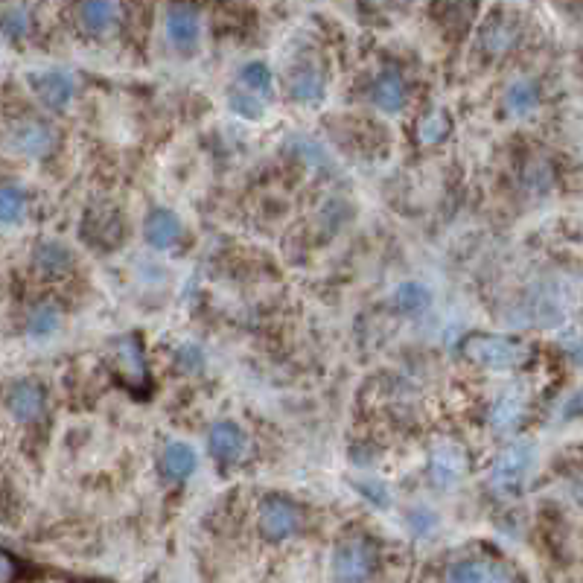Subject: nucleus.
Masks as SVG:
<instances>
[{"mask_svg": "<svg viewBox=\"0 0 583 583\" xmlns=\"http://www.w3.org/2000/svg\"><path fill=\"white\" fill-rule=\"evenodd\" d=\"M379 551L377 546L359 534V531H350L344 534L342 540L336 543L333 549V560H330V569H333V581L336 583H368L371 575L377 572Z\"/></svg>", "mask_w": 583, "mask_h": 583, "instance_id": "nucleus-1", "label": "nucleus"}, {"mask_svg": "<svg viewBox=\"0 0 583 583\" xmlns=\"http://www.w3.org/2000/svg\"><path fill=\"white\" fill-rule=\"evenodd\" d=\"M464 356L481 371H514L528 359V347L508 336L476 333L464 342Z\"/></svg>", "mask_w": 583, "mask_h": 583, "instance_id": "nucleus-2", "label": "nucleus"}, {"mask_svg": "<svg viewBox=\"0 0 583 583\" xmlns=\"http://www.w3.org/2000/svg\"><path fill=\"white\" fill-rule=\"evenodd\" d=\"M123 216L120 210L111 205L91 207L82 219V240L88 242L91 248L100 251H111L123 242Z\"/></svg>", "mask_w": 583, "mask_h": 583, "instance_id": "nucleus-3", "label": "nucleus"}, {"mask_svg": "<svg viewBox=\"0 0 583 583\" xmlns=\"http://www.w3.org/2000/svg\"><path fill=\"white\" fill-rule=\"evenodd\" d=\"M301 528V511L283 499V496H266L263 505H260V534L266 540H286L292 537L295 531Z\"/></svg>", "mask_w": 583, "mask_h": 583, "instance_id": "nucleus-4", "label": "nucleus"}, {"mask_svg": "<svg viewBox=\"0 0 583 583\" xmlns=\"http://www.w3.org/2000/svg\"><path fill=\"white\" fill-rule=\"evenodd\" d=\"M9 143L18 155H27V158H44L53 146H56V129L44 120H35L27 117L21 123L12 126L9 132Z\"/></svg>", "mask_w": 583, "mask_h": 583, "instance_id": "nucleus-5", "label": "nucleus"}, {"mask_svg": "<svg viewBox=\"0 0 583 583\" xmlns=\"http://www.w3.org/2000/svg\"><path fill=\"white\" fill-rule=\"evenodd\" d=\"M30 88L33 94L53 111L65 108V105L73 100V91H76V79L70 76L68 70L50 68V70H38V73H30Z\"/></svg>", "mask_w": 583, "mask_h": 583, "instance_id": "nucleus-6", "label": "nucleus"}, {"mask_svg": "<svg viewBox=\"0 0 583 583\" xmlns=\"http://www.w3.org/2000/svg\"><path fill=\"white\" fill-rule=\"evenodd\" d=\"M531 467V446L514 444L502 452V458L493 464V473H490V484L496 490H516L525 473Z\"/></svg>", "mask_w": 583, "mask_h": 583, "instance_id": "nucleus-7", "label": "nucleus"}, {"mask_svg": "<svg viewBox=\"0 0 583 583\" xmlns=\"http://www.w3.org/2000/svg\"><path fill=\"white\" fill-rule=\"evenodd\" d=\"M467 470V452L464 446L452 444V441H444L432 449L429 455V476L438 487H452L455 481L464 476Z\"/></svg>", "mask_w": 583, "mask_h": 583, "instance_id": "nucleus-8", "label": "nucleus"}, {"mask_svg": "<svg viewBox=\"0 0 583 583\" xmlns=\"http://www.w3.org/2000/svg\"><path fill=\"white\" fill-rule=\"evenodd\" d=\"M6 406H9V412L15 414L18 420L33 423V420H38V417L44 414V409H47V391H44V385L35 382V379H21V382H15V385L9 388Z\"/></svg>", "mask_w": 583, "mask_h": 583, "instance_id": "nucleus-9", "label": "nucleus"}, {"mask_svg": "<svg viewBox=\"0 0 583 583\" xmlns=\"http://www.w3.org/2000/svg\"><path fill=\"white\" fill-rule=\"evenodd\" d=\"M207 449H210V455L219 464H234V461H240L242 452H245V432L237 423L222 420V423H216L207 432Z\"/></svg>", "mask_w": 583, "mask_h": 583, "instance_id": "nucleus-10", "label": "nucleus"}, {"mask_svg": "<svg viewBox=\"0 0 583 583\" xmlns=\"http://www.w3.org/2000/svg\"><path fill=\"white\" fill-rule=\"evenodd\" d=\"M184 237V225L181 219L167 210V207H155L149 216H146V240L149 245L161 248V251H170Z\"/></svg>", "mask_w": 583, "mask_h": 583, "instance_id": "nucleus-11", "label": "nucleus"}, {"mask_svg": "<svg viewBox=\"0 0 583 583\" xmlns=\"http://www.w3.org/2000/svg\"><path fill=\"white\" fill-rule=\"evenodd\" d=\"M371 100L379 111H400L409 103V85L400 73H382L371 88Z\"/></svg>", "mask_w": 583, "mask_h": 583, "instance_id": "nucleus-12", "label": "nucleus"}, {"mask_svg": "<svg viewBox=\"0 0 583 583\" xmlns=\"http://www.w3.org/2000/svg\"><path fill=\"white\" fill-rule=\"evenodd\" d=\"M167 35L175 47L187 50L199 41V15L190 6H170L167 12Z\"/></svg>", "mask_w": 583, "mask_h": 583, "instance_id": "nucleus-13", "label": "nucleus"}, {"mask_svg": "<svg viewBox=\"0 0 583 583\" xmlns=\"http://www.w3.org/2000/svg\"><path fill=\"white\" fill-rule=\"evenodd\" d=\"M324 73L315 65H298V68L289 73V94L298 100V103H318L324 97Z\"/></svg>", "mask_w": 583, "mask_h": 583, "instance_id": "nucleus-14", "label": "nucleus"}, {"mask_svg": "<svg viewBox=\"0 0 583 583\" xmlns=\"http://www.w3.org/2000/svg\"><path fill=\"white\" fill-rule=\"evenodd\" d=\"M114 368L123 382L146 377V359H143V347L138 336H129L114 347Z\"/></svg>", "mask_w": 583, "mask_h": 583, "instance_id": "nucleus-15", "label": "nucleus"}, {"mask_svg": "<svg viewBox=\"0 0 583 583\" xmlns=\"http://www.w3.org/2000/svg\"><path fill=\"white\" fill-rule=\"evenodd\" d=\"M196 470V452L187 444H167L161 452V473L170 481H184Z\"/></svg>", "mask_w": 583, "mask_h": 583, "instance_id": "nucleus-16", "label": "nucleus"}, {"mask_svg": "<svg viewBox=\"0 0 583 583\" xmlns=\"http://www.w3.org/2000/svg\"><path fill=\"white\" fill-rule=\"evenodd\" d=\"M73 266V257L62 242H41L35 248V269L44 277H59Z\"/></svg>", "mask_w": 583, "mask_h": 583, "instance_id": "nucleus-17", "label": "nucleus"}, {"mask_svg": "<svg viewBox=\"0 0 583 583\" xmlns=\"http://www.w3.org/2000/svg\"><path fill=\"white\" fill-rule=\"evenodd\" d=\"M114 15H117V6L114 3H105V0L82 3L79 6V24L85 27V33L91 35H103L114 24Z\"/></svg>", "mask_w": 583, "mask_h": 583, "instance_id": "nucleus-18", "label": "nucleus"}, {"mask_svg": "<svg viewBox=\"0 0 583 583\" xmlns=\"http://www.w3.org/2000/svg\"><path fill=\"white\" fill-rule=\"evenodd\" d=\"M27 213V193L18 184L0 187V225H15Z\"/></svg>", "mask_w": 583, "mask_h": 583, "instance_id": "nucleus-19", "label": "nucleus"}, {"mask_svg": "<svg viewBox=\"0 0 583 583\" xmlns=\"http://www.w3.org/2000/svg\"><path fill=\"white\" fill-rule=\"evenodd\" d=\"M487 569H490L487 560H476V557L455 560L446 569V583H487Z\"/></svg>", "mask_w": 583, "mask_h": 583, "instance_id": "nucleus-20", "label": "nucleus"}, {"mask_svg": "<svg viewBox=\"0 0 583 583\" xmlns=\"http://www.w3.org/2000/svg\"><path fill=\"white\" fill-rule=\"evenodd\" d=\"M242 85H248L251 91L248 94H254V97H269L272 94V88H275V79H272V70L266 68L263 62H251V65H245L240 73Z\"/></svg>", "mask_w": 583, "mask_h": 583, "instance_id": "nucleus-21", "label": "nucleus"}, {"mask_svg": "<svg viewBox=\"0 0 583 583\" xmlns=\"http://www.w3.org/2000/svg\"><path fill=\"white\" fill-rule=\"evenodd\" d=\"M59 321H62V312L56 304H50V301H44V304H38V307L30 312V321H27V330L33 333V336H50L56 327H59Z\"/></svg>", "mask_w": 583, "mask_h": 583, "instance_id": "nucleus-22", "label": "nucleus"}, {"mask_svg": "<svg viewBox=\"0 0 583 583\" xmlns=\"http://www.w3.org/2000/svg\"><path fill=\"white\" fill-rule=\"evenodd\" d=\"M449 135V117H446L444 111H429V114H423L420 117V123H417V138L420 143H441V140Z\"/></svg>", "mask_w": 583, "mask_h": 583, "instance_id": "nucleus-23", "label": "nucleus"}, {"mask_svg": "<svg viewBox=\"0 0 583 583\" xmlns=\"http://www.w3.org/2000/svg\"><path fill=\"white\" fill-rule=\"evenodd\" d=\"M289 152H292L298 161L312 164V167H330V161H327V152H324V146H321L318 140L304 138V135H295V138H292V143H289Z\"/></svg>", "mask_w": 583, "mask_h": 583, "instance_id": "nucleus-24", "label": "nucleus"}, {"mask_svg": "<svg viewBox=\"0 0 583 583\" xmlns=\"http://www.w3.org/2000/svg\"><path fill=\"white\" fill-rule=\"evenodd\" d=\"M481 41L487 44V50L505 53V50H511L516 44V27L511 21H493V24H487V30H484V38H481Z\"/></svg>", "mask_w": 583, "mask_h": 583, "instance_id": "nucleus-25", "label": "nucleus"}, {"mask_svg": "<svg viewBox=\"0 0 583 583\" xmlns=\"http://www.w3.org/2000/svg\"><path fill=\"white\" fill-rule=\"evenodd\" d=\"M394 307L400 312H420L429 307V289H423L420 283H403L394 292Z\"/></svg>", "mask_w": 583, "mask_h": 583, "instance_id": "nucleus-26", "label": "nucleus"}, {"mask_svg": "<svg viewBox=\"0 0 583 583\" xmlns=\"http://www.w3.org/2000/svg\"><path fill=\"white\" fill-rule=\"evenodd\" d=\"M519 414H522V397H519L516 391H508V397H502V400L496 403V409L490 414V420H493L496 429H511L516 420H519Z\"/></svg>", "mask_w": 583, "mask_h": 583, "instance_id": "nucleus-27", "label": "nucleus"}, {"mask_svg": "<svg viewBox=\"0 0 583 583\" xmlns=\"http://www.w3.org/2000/svg\"><path fill=\"white\" fill-rule=\"evenodd\" d=\"M537 103H540V91H537L534 82H516V85H511V91H508V108L514 114H528Z\"/></svg>", "mask_w": 583, "mask_h": 583, "instance_id": "nucleus-28", "label": "nucleus"}, {"mask_svg": "<svg viewBox=\"0 0 583 583\" xmlns=\"http://www.w3.org/2000/svg\"><path fill=\"white\" fill-rule=\"evenodd\" d=\"M0 30L9 38H24L30 33V12L24 6H9L0 15Z\"/></svg>", "mask_w": 583, "mask_h": 583, "instance_id": "nucleus-29", "label": "nucleus"}, {"mask_svg": "<svg viewBox=\"0 0 583 583\" xmlns=\"http://www.w3.org/2000/svg\"><path fill=\"white\" fill-rule=\"evenodd\" d=\"M231 108H234L240 117H245V120H260V117L266 114V103H263L260 97L248 94V91L231 94Z\"/></svg>", "mask_w": 583, "mask_h": 583, "instance_id": "nucleus-30", "label": "nucleus"}, {"mask_svg": "<svg viewBox=\"0 0 583 583\" xmlns=\"http://www.w3.org/2000/svg\"><path fill=\"white\" fill-rule=\"evenodd\" d=\"M356 490H359L371 505H377V508H388V502H391V499H388V490H385L379 481H359Z\"/></svg>", "mask_w": 583, "mask_h": 583, "instance_id": "nucleus-31", "label": "nucleus"}, {"mask_svg": "<svg viewBox=\"0 0 583 583\" xmlns=\"http://www.w3.org/2000/svg\"><path fill=\"white\" fill-rule=\"evenodd\" d=\"M435 525H438V516L429 514L426 508H417V511L409 516V528H412L417 537H426V534H432V531H435Z\"/></svg>", "mask_w": 583, "mask_h": 583, "instance_id": "nucleus-32", "label": "nucleus"}, {"mask_svg": "<svg viewBox=\"0 0 583 583\" xmlns=\"http://www.w3.org/2000/svg\"><path fill=\"white\" fill-rule=\"evenodd\" d=\"M202 365H205V356H202V350L196 344H184L178 350V368L181 371H199Z\"/></svg>", "mask_w": 583, "mask_h": 583, "instance_id": "nucleus-33", "label": "nucleus"}, {"mask_svg": "<svg viewBox=\"0 0 583 583\" xmlns=\"http://www.w3.org/2000/svg\"><path fill=\"white\" fill-rule=\"evenodd\" d=\"M487 583H519V578H516L505 563H490V569H487Z\"/></svg>", "mask_w": 583, "mask_h": 583, "instance_id": "nucleus-34", "label": "nucleus"}, {"mask_svg": "<svg viewBox=\"0 0 583 583\" xmlns=\"http://www.w3.org/2000/svg\"><path fill=\"white\" fill-rule=\"evenodd\" d=\"M15 572H18V566L12 560V554H6V551L0 549V583L15 581Z\"/></svg>", "mask_w": 583, "mask_h": 583, "instance_id": "nucleus-35", "label": "nucleus"}]
</instances>
